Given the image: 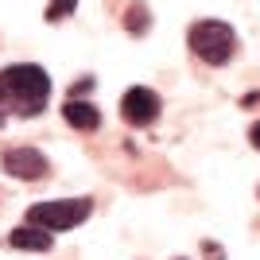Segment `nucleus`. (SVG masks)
<instances>
[{
  "mask_svg": "<svg viewBox=\"0 0 260 260\" xmlns=\"http://www.w3.org/2000/svg\"><path fill=\"white\" fill-rule=\"evenodd\" d=\"M93 202L89 198H54V202H39L27 210V221L43 229H74L78 221H86Z\"/></svg>",
  "mask_w": 260,
  "mask_h": 260,
  "instance_id": "3",
  "label": "nucleus"
},
{
  "mask_svg": "<svg viewBox=\"0 0 260 260\" xmlns=\"http://www.w3.org/2000/svg\"><path fill=\"white\" fill-rule=\"evenodd\" d=\"M124 27H128L132 35L148 31V4H132V8L124 12Z\"/></svg>",
  "mask_w": 260,
  "mask_h": 260,
  "instance_id": "8",
  "label": "nucleus"
},
{
  "mask_svg": "<svg viewBox=\"0 0 260 260\" xmlns=\"http://www.w3.org/2000/svg\"><path fill=\"white\" fill-rule=\"evenodd\" d=\"M190 51H194L202 62L221 66L237 51V31L221 20H198L194 27H190Z\"/></svg>",
  "mask_w": 260,
  "mask_h": 260,
  "instance_id": "2",
  "label": "nucleus"
},
{
  "mask_svg": "<svg viewBox=\"0 0 260 260\" xmlns=\"http://www.w3.org/2000/svg\"><path fill=\"white\" fill-rule=\"evenodd\" d=\"M0 120H4V105H0Z\"/></svg>",
  "mask_w": 260,
  "mask_h": 260,
  "instance_id": "11",
  "label": "nucleus"
},
{
  "mask_svg": "<svg viewBox=\"0 0 260 260\" xmlns=\"http://www.w3.org/2000/svg\"><path fill=\"white\" fill-rule=\"evenodd\" d=\"M120 113H124V120L128 124H152L155 117H159V98H155L152 89H128L124 93V101H120Z\"/></svg>",
  "mask_w": 260,
  "mask_h": 260,
  "instance_id": "4",
  "label": "nucleus"
},
{
  "mask_svg": "<svg viewBox=\"0 0 260 260\" xmlns=\"http://www.w3.org/2000/svg\"><path fill=\"white\" fill-rule=\"evenodd\" d=\"M62 117H66V124H74L78 132H93L101 124V113L89 101H78V98H70L66 101V109H62Z\"/></svg>",
  "mask_w": 260,
  "mask_h": 260,
  "instance_id": "6",
  "label": "nucleus"
},
{
  "mask_svg": "<svg viewBox=\"0 0 260 260\" xmlns=\"http://www.w3.org/2000/svg\"><path fill=\"white\" fill-rule=\"evenodd\" d=\"M8 245L12 249H27V252H47L51 249V233H43L35 225H23V229H12L8 233Z\"/></svg>",
  "mask_w": 260,
  "mask_h": 260,
  "instance_id": "7",
  "label": "nucleus"
},
{
  "mask_svg": "<svg viewBox=\"0 0 260 260\" xmlns=\"http://www.w3.org/2000/svg\"><path fill=\"white\" fill-rule=\"evenodd\" d=\"M249 136H252V148H260V120H256V124L249 128Z\"/></svg>",
  "mask_w": 260,
  "mask_h": 260,
  "instance_id": "10",
  "label": "nucleus"
},
{
  "mask_svg": "<svg viewBox=\"0 0 260 260\" xmlns=\"http://www.w3.org/2000/svg\"><path fill=\"white\" fill-rule=\"evenodd\" d=\"M4 167H8V175L27 179V183L47 175V159H43V152H35V148H12V152H4Z\"/></svg>",
  "mask_w": 260,
  "mask_h": 260,
  "instance_id": "5",
  "label": "nucleus"
},
{
  "mask_svg": "<svg viewBox=\"0 0 260 260\" xmlns=\"http://www.w3.org/2000/svg\"><path fill=\"white\" fill-rule=\"evenodd\" d=\"M47 98H51V78H47L43 66L20 62V66L0 70V105H4V113L12 109L20 117H35V113H43Z\"/></svg>",
  "mask_w": 260,
  "mask_h": 260,
  "instance_id": "1",
  "label": "nucleus"
},
{
  "mask_svg": "<svg viewBox=\"0 0 260 260\" xmlns=\"http://www.w3.org/2000/svg\"><path fill=\"white\" fill-rule=\"evenodd\" d=\"M74 4H78V0H51V8H47V20H51V23L66 20V16L74 12Z\"/></svg>",
  "mask_w": 260,
  "mask_h": 260,
  "instance_id": "9",
  "label": "nucleus"
}]
</instances>
